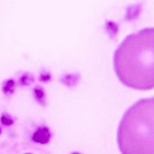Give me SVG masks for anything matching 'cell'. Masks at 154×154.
Listing matches in <instances>:
<instances>
[{
  "label": "cell",
  "mask_w": 154,
  "mask_h": 154,
  "mask_svg": "<svg viewBox=\"0 0 154 154\" xmlns=\"http://www.w3.org/2000/svg\"><path fill=\"white\" fill-rule=\"evenodd\" d=\"M0 133H1V129H0Z\"/></svg>",
  "instance_id": "8992f818"
},
{
  "label": "cell",
  "mask_w": 154,
  "mask_h": 154,
  "mask_svg": "<svg viewBox=\"0 0 154 154\" xmlns=\"http://www.w3.org/2000/svg\"><path fill=\"white\" fill-rule=\"evenodd\" d=\"M50 139H51V133L47 127L38 128L37 131L32 135V140L35 143H42V144H45L49 143Z\"/></svg>",
  "instance_id": "3957f363"
},
{
  "label": "cell",
  "mask_w": 154,
  "mask_h": 154,
  "mask_svg": "<svg viewBox=\"0 0 154 154\" xmlns=\"http://www.w3.org/2000/svg\"><path fill=\"white\" fill-rule=\"evenodd\" d=\"M26 154H30V153H26Z\"/></svg>",
  "instance_id": "52a82bcc"
},
{
  "label": "cell",
  "mask_w": 154,
  "mask_h": 154,
  "mask_svg": "<svg viewBox=\"0 0 154 154\" xmlns=\"http://www.w3.org/2000/svg\"><path fill=\"white\" fill-rule=\"evenodd\" d=\"M1 122H2V124H4V125H10L13 123V121H12L9 117H7V116H3L1 117Z\"/></svg>",
  "instance_id": "277c9868"
},
{
  "label": "cell",
  "mask_w": 154,
  "mask_h": 154,
  "mask_svg": "<svg viewBox=\"0 0 154 154\" xmlns=\"http://www.w3.org/2000/svg\"><path fill=\"white\" fill-rule=\"evenodd\" d=\"M117 142L122 154H154V99L132 106L118 127Z\"/></svg>",
  "instance_id": "7a4b0ae2"
},
{
  "label": "cell",
  "mask_w": 154,
  "mask_h": 154,
  "mask_svg": "<svg viewBox=\"0 0 154 154\" xmlns=\"http://www.w3.org/2000/svg\"><path fill=\"white\" fill-rule=\"evenodd\" d=\"M72 154H79V153H72Z\"/></svg>",
  "instance_id": "5b68a950"
},
{
  "label": "cell",
  "mask_w": 154,
  "mask_h": 154,
  "mask_svg": "<svg viewBox=\"0 0 154 154\" xmlns=\"http://www.w3.org/2000/svg\"><path fill=\"white\" fill-rule=\"evenodd\" d=\"M114 67L120 81L132 88L154 87V30L144 28L129 34L118 46Z\"/></svg>",
  "instance_id": "6da1fadb"
}]
</instances>
